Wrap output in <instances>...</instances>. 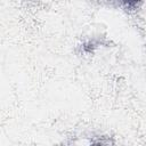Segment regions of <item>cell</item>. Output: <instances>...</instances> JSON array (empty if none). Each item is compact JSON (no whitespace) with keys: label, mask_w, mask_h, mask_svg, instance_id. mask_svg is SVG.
Masks as SVG:
<instances>
[{"label":"cell","mask_w":146,"mask_h":146,"mask_svg":"<svg viewBox=\"0 0 146 146\" xmlns=\"http://www.w3.org/2000/svg\"><path fill=\"white\" fill-rule=\"evenodd\" d=\"M140 1H141V0H121V2L123 3V6H124L125 8H129V9L136 8L137 5H138Z\"/></svg>","instance_id":"obj_1"}]
</instances>
